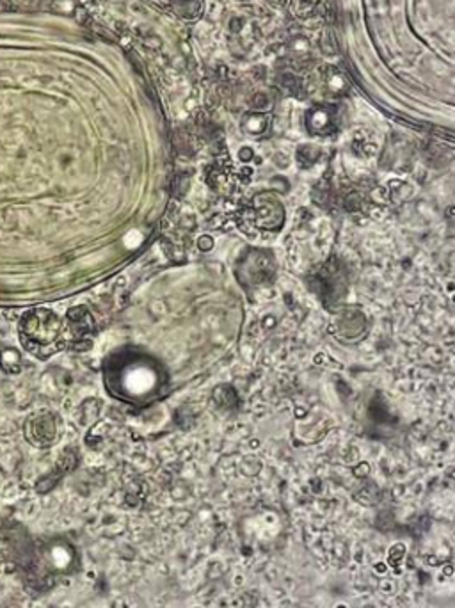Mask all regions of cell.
Listing matches in <instances>:
<instances>
[{"mask_svg":"<svg viewBox=\"0 0 455 608\" xmlns=\"http://www.w3.org/2000/svg\"><path fill=\"white\" fill-rule=\"evenodd\" d=\"M238 157H240V160H249L252 157V151L249 150V148H244V150H240Z\"/></svg>","mask_w":455,"mask_h":608,"instance_id":"603a6c76","label":"cell"},{"mask_svg":"<svg viewBox=\"0 0 455 608\" xmlns=\"http://www.w3.org/2000/svg\"><path fill=\"white\" fill-rule=\"evenodd\" d=\"M324 82H326V89L329 92H340L345 87V80L340 73H338L334 68H326L322 71Z\"/></svg>","mask_w":455,"mask_h":608,"instance_id":"9c48e42d","label":"cell"},{"mask_svg":"<svg viewBox=\"0 0 455 608\" xmlns=\"http://www.w3.org/2000/svg\"><path fill=\"white\" fill-rule=\"evenodd\" d=\"M61 328V318L52 310L34 308L20 320V340L27 349L36 352L37 349L54 345L59 340Z\"/></svg>","mask_w":455,"mask_h":608,"instance_id":"6da1fadb","label":"cell"},{"mask_svg":"<svg viewBox=\"0 0 455 608\" xmlns=\"http://www.w3.org/2000/svg\"><path fill=\"white\" fill-rule=\"evenodd\" d=\"M214 398L219 402V405H224V407H231L237 404V393L230 386H219L214 393Z\"/></svg>","mask_w":455,"mask_h":608,"instance_id":"7c38bea8","label":"cell"},{"mask_svg":"<svg viewBox=\"0 0 455 608\" xmlns=\"http://www.w3.org/2000/svg\"><path fill=\"white\" fill-rule=\"evenodd\" d=\"M0 366L6 370L8 373H20L22 370V356L16 349L11 347H6V349L0 350Z\"/></svg>","mask_w":455,"mask_h":608,"instance_id":"8992f818","label":"cell"},{"mask_svg":"<svg viewBox=\"0 0 455 608\" xmlns=\"http://www.w3.org/2000/svg\"><path fill=\"white\" fill-rule=\"evenodd\" d=\"M93 398H91V400H87V402H84V405H82V411H84V422H85V418H87V422H93V420H96V416H98V413H100V404H94V407L93 409H91V405H93Z\"/></svg>","mask_w":455,"mask_h":608,"instance_id":"ac0fdd59","label":"cell"},{"mask_svg":"<svg viewBox=\"0 0 455 608\" xmlns=\"http://www.w3.org/2000/svg\"><path fill=\"white\" fill-rule=\"evenodd\" d=\"M73 15H75V20H77V22L80 23V25H89V23H91V16H89L87 9L77 8V9H75Z\"/></svg>","mask_w":455,"mask_h":608,"instance_id":"ffe728a7","label":"cell"},{"mask_svg":"<svg viewBox=\"0 0 455 608\" xmlns=\"http://www.w3.org/2000/svg\"><path fill=\"white\" fill-rule=\"evenodd\" d=\"M61 477H63V473H59L57 470H54L52 473H48V475L43 477V479H41L39 482H37L36 491H37V493H48V491L54 489V486H56V484L59 482Z\"/></svg>","mask_w":455,"mask_h":608,"instance_id":"5bb4252c","label":"cell"},{"mask_svg":"<svg viewBox=\"0 0 455 608\" xmlns=\"http://www.w3.org/2000/svg\"><path fill=\"white\" fill-rule=\"evenodd\" d=\"M331 126V116L326 109H315L310 111V128L311 132L324 133Z\"/></svg>","mask_w":455,"mask_h":608,"instance_id":"ba28073f","label":"cell"},{"mask_svg":"<svg viewBox=\"0 0 455 608\" xmlns=\"http://www.w3.org/2000/svg\"><path fill=\"white\" fill-rule=\"evenodd\" d=\"M317 2L318 0H292V11L299 16H306L313 11Z\"/></svg>","mask_w":455,"mask_h":608,"instance_id":"9a60e30c","label":"cell"},{"mask_svg":"<svg viewBox=\"0 0 455 608\" xmlns=\"http://www.w3.org/2000/svg\"><path fill=\"white\" fill-rule=\"evenodd\" d=\"M288 48H290V52H292V56L293 57H299V59H302V57H306L308 54H310V41L306 39V37H293L292 39V43L288 44Z\"/></svg>","mask_w":455,"mask_h":608,"instance_id":"4fadbf2b","label":"cell"},{"mask_svg":"<svg viewBox=\"0 0 455 608\" xmlns=\"http://www.w3.org/2000/svg\"><path fill=\"white\" fill-rule=\"evenodd\" d=\"M269 126V116L263 112H249L242 119V128L251 135H260Z\"/></svg>","mask_w":455,"mask_h":608,"instance_id":"5b68a950","label":"cell"},{"mask_svg":"<svg viewBox=\"0 0 455 608\" xmlns=\"http://www.w3.org/2000/svg\"><path fill=\"white\" fill-rule=\"evenodd\" d=\"M25 434L27 439L32 443L37 448H48L59 438V431H57V418L56 414L48 413V411H43V413H37L34 416L29 418V422L25 424Z\"/></svg>","mask_w":455,"mask_h":608,"instance_id":"7a4b0ae2","label":"cell"},{"mask_svg":"<svg viewBox=\"0 0 455 608\" xmlns=\"http://www.w3.org/2000/svg\"><path fill=\"white\" fill-rule=\"evenodd\" d=\"M217 73H219V77H222V78L228 77V68L221 64V66H219V70H217Z\"/></svg>","mask_w":455,"mask_h":608,"instance_id":"cb8c5ba5","label":"cell"},{"mask_svg":"<svg viewBox=\"0 0 455 608\" xmlns=\"http://www.w3.org/2000/svg\"><path fill=\"white\" fill-rule=\"evenodd\" d=\"M242 2H245V0H242Z\"/></svg>","mask_w":455,"mask_h":608,"instance_id":"484cf974","label":"cell"},{"mask_svg":"<svg viewBox=\"0 0 455 608\" xmlns=\"http://www.w3.org/2000/svg\"><path fill=\"white\" fill-rule=\"evenodd\" d=\"M242 25H244V20L238 18V16H233V18L230 20V30H231L233 34L240 32V30H242Z\"/></svg>","mask_w":455,"mask_h":608,"instance_id":"44dd1931","label":"cell"},{"mask_svg":"<svg viewBox=\"0 0 455 608\" xmlns=\"http://www.w3.org/2000/svg\"><path fill=\"white\" fill-rule=\"evenodd\" d=\"M197 246H199L203 251H208L212 246H214V242H212V239H208V237H201V239L197 240Z\"/></svg>","mask_w":455,"mask_h":608,"instance_id":"7402d4cb","label":"cell"},{"mask_svg":"<svg viewBox=\"0 0 455 608\" xmlns=\"http://www.w3.org/2000/svg\"><path fill=\"white\" fill-rule=\"evenodd\" d=\"M142 44H144L146 48H149V50H160V48H162V39H160L159 36H151V34H149V36L142 37Z\"/></svg>","mask_w":455,"mask_h":608,"instance_id":"d6986e66","label":"cell"},{"mask_svg":"<svg viewBox=\"0 0 455 608\" xmlns=\"http://www.w3.org/2000/svg\"><path fill=\"white\" fill-rule=\"evenodd\" d=\"M173 9L181 18L194 20L201 15V0H173Z\"/></svg>","mask_w":455,"mask_h":608,"instance_id":"52a82bcc","label":"cell"},{"mask_svg":"<svg viewBox=\"0 0 455 608\" xmlns=\"http://www.w3.org/2000/svg\"><path fill=\"white\" fill-rule=\"evenodd\" d=\"M77 464H78V457H77V453H75V450L66 448L63 453H61V457H59V461H57L56 470L64 475V473H68V472H71V470L77 468Z\"/></svg>","mask_w":455,"mask_h":608,"instance_id":"30bf717a","label":"cell"},{"mask_svg":"<svg viewBox=\"0 0 455 608\" xmlns=\"http://www.w3.org/2000/svg\"><path fill=\"white\" fill-rule=\"evenodd\" d=\"M450 214H451V215L455 214V208H450Z\"/></svg>","mask_w":455,"mask_h":608,"instance_id":"d4e9b609","label":"cell"},{"mask_svg":"<svg viewBox=\"0 0 455 608\" xmlns=\"http://www.w3.org/2000/svg\"><path fill=\"white\" fill-rule=\"evenodd\" d=\"M297 159L302 166H308V164H313L315 160L318 159V150L315 146H302L299 151H297Z\"/></svg>","mask_w":455,"mask_h":608,"instance_id":"2e32d148","label":"cell"},{"mask_svg":"<svg viewBox=\"0 0 455 608\" xmlns=\"http://www.w3.org/2000/svg\"><path fill=\"white\" fill-rule=\"evenodd\" d=\"M279 82H281V85H283V87H285L288 92H292V95H295V96H299V95L304 96L302 82L299 80V77H297V75H293V73H283L281 77H279Z\"/></svg>","mask_w":455,"mask_h":608,"instance_id":"8fae6325","label":"cell"},{"mask_svg":"<svg viewBox=\"0 0 455 608\" xmlns=\"http://www.w3.org/2000/svg\"><path fill=\"white\" fill-rule=\"evenodd\" d=\"M68 329H70V335L73 342L85 340V336H89L93 333L94 320L87 308L75 306L68 311Z\"/></svg>","mask_w":455,"mask_h":608,"instance_id":"277c9868","label":"cell"},{"mask_svg":"<svg viewBox=\"0 0 455 608\" xmlns=\"http://www.w3.org/2000/svg\"><path fill=\"white\" fill-rule=\"evenodd\" d=\"M269 105H270V100L265 92H255V95L249 98V107L256 112L265 111V109H269Z\"/></svg>","mask_w":455,"mask_h":608,"instance_id":"e0dca14e","label":"cell"},{"mask_svg":"<svg viewBox=\"0 0 455 608\" xmlns=\"http://www.w3.org/2000/svg\"><path fill=\"white\" fill-rule=\"evenodd\" d=\"M252 222L260 228L265 229H274L281 224L283 219V210L279 207V203L276 201L270 194H260L252 199Z\"/></svg>","mask_w":455,"mask_h":608,"instance_id":"3957f363","label":"cell"}]
</instances>
